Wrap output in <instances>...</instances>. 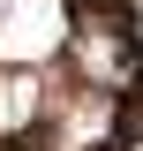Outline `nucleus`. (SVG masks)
<instances>
[{"mask_svg":"<svg viewBox=\"0 0 143 151\" xmlns=\"http://www.w3.org/2000/svg\"><path fill=\"white\" fill-rule=\"evenodd\" d=\"M75 15L68 0H0V60L8 68H45L68 53Z\"/></svg>","mask_w":143,"mask_h":151,"instance_id":"obj_1","label":"nucleus"},{"mask_svg":"<svg viewBox=\"0 0 143 151\" xmlns=\"http://www.w3.org/2000/svg\"><path fill=\"white\" fill-rule=\"evenodd\" d=\"M38 113H45L38 68H8V60H0V136H23Z\"/></svg>","mask_w":143,"mask_h":151,"instance_id":"obj_2","label":"nucleus"},{"mask_svg":"<svg viewBox=\"0 0 143 151\" xmlns=\"http://www.w3.org/2000/svg\"><path fill=\"white\" fill-rule=\"evenodd\" d=\"M128 68H136V60H128V45L113 30H83V83L90 91H121Z\"/></svg>","mask_w":143,"mask_h":151,"instance_id":"obj_3","label":"nucleus"},{"mask_svg":"<svg viewBox=\"0 0 143 151\" xmlns=\"http://www.w3.org/2000/svg\"><path fill=\"white\" fill-rule=\"evenodd\" d=\"M98 129H106V98H98V91H83V106L68 113V136H60V151H83Z\"/></svg>","mask_w":143,"mask_h":151,"instance_id":"obj_4","label":"nucleus"}]
</instances>
